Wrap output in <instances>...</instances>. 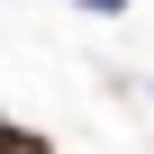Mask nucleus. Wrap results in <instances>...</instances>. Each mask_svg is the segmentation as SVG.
<instances>
[{
    "label": "nucleus",
    "mask_w": 154,
    "mask_h": 154,
    "mask_svg": "<svg viewBox=\"0 0 154 154\" xmlns=\"http://www.w3.org/2000/svg\"><path fill=\"white\" fill-rule=\"evenodd\" d=\"M0 154H54V145H45L36 127H9V118H0Z\"/></svg>",
    "instance_id": "f257e3e1"
}]
</instances>
